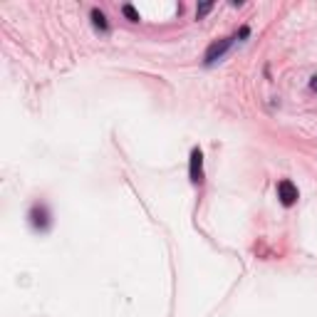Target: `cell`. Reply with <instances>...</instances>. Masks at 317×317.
I'll return each instance as SVG.
<instances>
[{
	"mask_svg": "<svg viewBox=\"0 0 317 317\" xmlns=\"http://www.w3.org/2000/svg\"><path fill=\"white\" fill-rule=\"evenodd\" d=\"M238 37H228V40H221V42H213L211 47H208V52H206V65H213L216 59H221L226 52H228V47H231L233 42H235Z\"/></svg>",
	"mask_w": 317,
	"mask_h": 317,
	"instance_id": "1",
	"label": "cell"
},
{
	"mask_svg": "<svg viewBox=\"0 0 317 317\" xmlns=\"http://www.w3.org/2000/svg\"><path fill=\"white\" fill-rule=\"evenodd\" d=\"M278 199H280L283 206H292L297 201V186L292 181H280L278 183Z\"/></svg>",
	"mask_w": 317,
	"mask_h": 317,
	"instance_id": "2",
	"label": "cell"
},
{
	"mask_svg": "<svg viewBox=\"0 0 317 317\" xmlns=\"http://www.w3.org/2000/svg\"><path fill=\"white\" fill-rule=\"evenodd\" d=\"M201 178H203V151L194 149L191 151V181L201 183Z\"/></svg>",
	"mask_w": 317,
	"mask_h": 317,
	"instance_id": "3",
	"label": "cell"
},
{
	"mask_svg": "<svg viewBox=\"0 0 317 317\" xmlns=\"http://www.w3.org/2000/svg\"><path fill=\"white\" fill-rule=\"evenodd\" d=\"M30 218H32V226H35V228H42V231H45L47 223H50V221H47V208H45V206H35V208L30 211Z\"/></svg>",
	"mask_w": 317,
	"mask_h": 317,
	"instance_id": "4",
	"label": "cell"
},
{
	"mask_svg": "<svg viewBox=\"0 0 317 317\" xmlns=\"http://www.w3.org/2000/svg\"><path fill=\"white\" fill-rule=\"evenodd\" d=\"M92 23H94V28L107 30V18H104L102 10H92Z\"/></svg>",
	"mask_w": 317,
	"mask_h": 317,
	"instance_id": "5",
	"label": "cell"
},
{
	"mask_svg": "<svg viewBox=\"0 0 317 317\" xmlns=\"http://www.w3.org/2000/svg\"><path fill=\"white\" fill-rule=\"evenodd\" d=\"M121 13H124V15H126L132 23H139V13H137L132 5H124V8H121Z\"/></svg>",
	"mask_w": 317,
	"mask_h": 317,
	"instance_id": "6",
	"label": "cell"
},
{
	"mask_svg": "<svg viewBox=\"0 0 317 317\" xmlns=\"http://www.w3.org/2000/svg\"><path fill=\"white\" fill-rule=\"evenodd\" d=\"M211 8H213V3H203V5H199V10H196V15H199V18H203V15H206V13H208Z\"/></svg>",
	"mask_w": 317,
	"mask_h": 317,
	"instance_id": "7",
	"label": "cell"
},
{
	"mask_svg": "<svg viewBox=\"0 0 317 317\" xmlns=\"http://www.w3.org/2000/svg\"><path fill=\"white\" fill-rule=\"evenodd\" d=\"M312 89H317V75L312 77Z\"/></svg>",
	"mask_w": 317,
	"mask_h": 317,
	"instance_id": "8",
	"label": "cell"
}]
</instances>
